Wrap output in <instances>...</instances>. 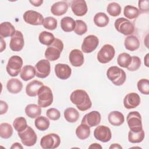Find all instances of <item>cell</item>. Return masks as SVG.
I'll return each instance as SVG.
<instances>
[{
	"mask_svg": "<svg viewBox=\"0 0 149 149\" xmlns=\"http://www.w3.org/2000/svg\"><path fill=\"white\" fill-rule=\"evenodd\" d=\"M70 100L81 111L88 110L92 105L89 95L87 92L83 90L78 89L73 91L70 94Z\"/></svg>",
	"mask_w": 149,
	"mask_h": 149,
	"instance_id": "6da1fadb",
	"label": "cell"
},
{
	"mask_svg": "<svg viewBox=\"0 0 149 149\" xmlns=\"http://www.w3.org/2000/svg\"><path fill=\"white\" fill-rule=\"evenodd\" d=\"M63 49V42L59 38H55L54 42L46 49L44 54L45 57L48 61H56L60 57Z\"/></svg>",
	"mask_w": 149,
	"mask_h": 149,
	"instance_id": "7a4b0ae2",
	"label": "cell"
},
{
	"mask_svg": "<svg viewBox=\"0 0 149 149\" xmlns=\"http://www.w3.org/2000/svg\"><path fill=\"white\" fill-rule=\"evenodd\" d=\"M108 79L116 86H121L126 81V74L121 68L113 66L108 68L107 72Z\"/></svg>",
	"mask_w": 149,
	"mask_h": 149,
	"instance_id": "3957f363",
	"label": "cell"
},
{
	"mask_svg": "<svg viewBox=\"0 0 149 149\" xmlns=\"http://www.w3.org/2000/svg\"><path fill=\"white\" fill-rule=\"evenodd\" d=\"M53 102V94L51 89L43 85L38 93V104L42 108H46L52 104Z\"/></svg>",
	"mask_w": 149,
	"mask_h": 149,
	"instance_id": "277c9868",
	"label": "cell"
},
{
	"mask_svg": "<svg viewBox=\"0 0 149 149\" xmlns=\"http://www.w3.org/2000/svg\"><path fill=\"white\" fill-rule=\"evenodd\" d=\"M22 65L23 59L21 57L17 55L12 56L6 65V71L10 76H17L22 70Z\"/></svg>",
	"mask_w": 149,
	"mask_h": 149,
	"instance_id": "5b68a950",
	"label": "cell"
},
{
	"mask_svg": "<svg viewBox=\"0 0 149 149\" xmlns=\"http://www.w3.org/2000/svg\"><path fill=\"white\" fill-rule=\"evenodd\" d=\"M116 30L125 36H130L134 31L133 24L127 19L120 17L117 19L114 23Z\"/></svg>",
	"mask_w": 149,
	"mask_h": 149,
	"instance_id": "8992f818",
	"label": "cell"
},
{
	"mask_svg": "<svg viewBox=\"0 0 149 149\" xmlns=\"http://www.w3.org/2000/svg\"><path fill=\"white\" fill-rule=\"evenodd\" d=\"M18 136L20 138L23 144L26 146H33L37 142V134L34 130L29 126H27L24 130L18 132Z\"/></svg>",
	"mask_w": 149,
	"mask_h": 149,
	"instance_id": "52a82bcc",
	"label": "cell"
},
{
	"mask_svg": "<svg viewBox=\"0 0 149 149\" xmlns=\"http://www.w3.org/2000/svg\"><path fill=\"white\" fill-rule=\"evenodd\" d=\"M127 125L132 132H138L143 129L141 116L137 111H132L128 113L126 118Z\"/></svg>",
	"mask_w": 149,
	"mask_h": 149,
	"instance_id": "ba28073f",
	"label": "cell"
},
{
	"mask_svg": "<svg viewBox=\"0 0 149 149\" xmlns=\"http://www.w3.org/2000/svg\"><path fill=\"white\" fill-rule=\"evenodd\" d=\"M61 143V139L56 133H49L43 136L40 140V146L44 149L57 148Z\"/></svg>",
	"mask_w": 149,
	"mask_h": 149,
	"instance_id": "9c48e42d",
	"label": "cell"
},
{
	"mask_svg": "<svg viewBox=\"0 0 149 149\" xmlns=\"http://www.w3.org/2000/svg\"><path fill=\"white\" fill-rule=\"evenodd\" d=\"M115 54V49L112 45L105 44L98 51L97 59L101 63H107L113 58Z\"/></svg>",
	"mask_w": 149,
	"mask_h": 149,
	"instance_id": "30bf717a",
	"label": "cell"
},
{
	"mask_svg": "<svg viewBox=\"0 0 149 149\" xmlns=\"http://www.w3.org/2000/svg\"><path fill=\"white\" fill-rule=\"evenodd\" d=\"M23 17L25 22L31 25H42L44 23V19L43 16L35 10H29L26 11Z\"/></svg>",
	"mask_w": 149,
	"mask_h": 149,
	"instance_id": "8fae6325",
	"label": "cell"
},
{
	"mask_svg": "<svg viewBox=\"0 0 149 149\" xmlns=\"http://www.w3.org/2000/svg\"><path fill=\"white\" fill-rule=\"evenodd\" d=\"M36 76L39 78L44 79L48 76L51 72V65L48 60L41 59L35 65Z\"/></svg>",
	"mask_w": 149,
	"mask_h": 149,
	"instance_id": "7c38bea8",
	"label": "cell"
},
{
	"mask_svg": "<svg viewBox=\"0 0 149 149\" xmlns=\"http://www.w3.org/2000/svg\"><path fill=\"white\" fill-rule=\"evenodd\" d=\"M99 40L94 35H89L86 37L81 44V50L84 53H91L98 47Z\"/></svg>",
	"mask_w": 149,
	"mask_h": 149,
	"instance_id": "4fadbf2b",
	"label": "cell"
},
{
	"mask_svg": "<svg viewBox=\"0 0 149 149\" xmlns=\"http://www.w3.org/2000/svg\"><path fill=\"white\" fill-rule=\"evenodd\" d=\"M94 136L97 140L103 143L109 141L112 137L110 129L104 125L98 126L94 129Z\"/></svg>",
	"mask_w": 149,
	"mask_h": 149,
	"instance_id": "5bb4252c",
	"label": "cell"
},
{
	"mask_svg": "<svg viewBox=\"0 0 149 149\" xmlns=\"http://www.w3.org/2000/svg\"><path fill=\"white\" fill-rule=\"evenodd\" d=\"M24 45V37L22 33L16 30L10 38L9 44L10 49L13 51H20L23 49Z\"/></svg>",
	"mask_w": 149,
	"mask_h": 149,
	"instance_id": "9a60e30c",
	"label": "cell"
},
{
	"mask_svg": "<svg viewBox=\"0 0 149 149\" xmlns=\"http://www.w3.org/2000/svg\"><path fill=\"white\" fill-rule=\"evenodd\" d=\"M101 114L97 111H93L86 114L81 120V123H84L90 127L98 126L101 122Z\"/></svg>",
	"mask_w": 149,
	"mask_h": 149,
	"instance_id": "2e32d148",
	"label": "cell"
},
{
	"mask_svg": "<svg viewBox=\"0 0 149 149\" xmlns=\"http://www.w3.org/2000/svg\"><path fill=\"white\" fill-rule=\"evenodd\" d=\"M71 9L73 13L77 16H83L88 10L87 5L84 0H73L71 2Z\"/></svg>",
	"mask_w": 149,
	"mask_h": 149,
	"instance_id": "e0dca14e",
	"label": "cell"
},
{
	"mask_svg": "<svg viewBox=\"0 0 149 149\" xmlns=\"http://www.w3.org/2000/svg\"><path fill=\"white\" fill-rule=\"evenodd\" d=\"M140 104V97L136 93H128L123 99V105L127 109L136 108Z\"/></svg>",
	"mask_w": 149,
	"mask_h": 149,
	"instance_id": "ac0fdd59",
	"label": "cell"
},
{
	"mask_svg": "<svg viewBox=\"0 0 149 149\" xmlns=\"http://www.w3.org/2000/svg\"><path fill=\"white\" fill-rule=\"evenodd\" d=\"M54 70L56 76L61 80L68 79L72 73L71 68L67 64L58 63L55 66Z\"/></svg>",
	"mask_w": 149,
	"mask_h": 149,
	"instance_id": "d6986e66",
	"label": "cell"
},
{
	"mask_svg": "<svg viewBox=\"0 0 149 149\" xmlns=\"http://www.w3.org/2000/svg\"><path fill=\"white\" fill-rule=\"evenodd\" d=\"M69 59L72 65L75 67L81 66L84 61L83 52L78 49H74L71 51Z\"/></svg>",
	"mask_w": 149,
	"mask_h": 149,
	"instance_id": "ffe728a7",
	"label": "cell"
},
{
	"mask_svg": "<svg viewBox=\"0 0 149 149\" xmlns=\"http://www.w3.org/2000/svg\"><path fill=\"white\" fill-rule=\"evenodd\" d=\"M43 83L34 80L29 83L26 87V93L30 97H36L38 95V93L40 88L43 86Z\"/></svg>",
	"mask_w": 149,
	"mask_h": 149,
	"instance_id": "44dd1931",
	"label": "cell"
},
{
	"mask_svg": "<svg viewBox=\"0 0 149 149\" xmlns=\"http://www.w3.org/2000/svg\"><path fill=\"white\" fill-rule=\"evenodd\" d=\"M68 9V5L65 1H59L54 3L51 8V13L55 16H62L66 13Z\"/></svg>",
	"mask_w": 149,
	"mask_h": 149,
	"instance_id": "7402d4cb",
	"label": "cell"
},
{
	"mask_svg": "<svg viewBox=\"0 0 149 149\" xmlns=\"http://www.w3.org/2000/svg\"><path fill=\"white\" fill-rule=\"evenodd\" d=\"M108 119L110 124L115 126H120L125 121V118L123 113L117 111L111 112L108 115Z\"/></svg>",
	"mask_w": 149,
	"mask_h": 149,
	"instance_id": "603a6c76",
	"label": "cell"
},
{
	"mask_svg": "<svg viewBox=\"0 0 149 149\" xmlns=\"http://www.w3.org/2000/svg\"><path fill=\"white\" fill-rule=\"evenodd\" d=\"M23 88V84L21 81L17 79L12 78L9 79L6 84V88L8 91L12 94H17L19 93Z\"/></svg>",
	"mask_w": 149,
	"mask_h": 149,
	"instance_id": "cb8c5ba5",
	"label": "cell"
},
{
	"mask_svg": "<svg viewBox=\"0 0 149 149\" xmlns=\"http://www.w3.org/2000/svg\"><path fill=\"white\" fill-rule=\"evenodd\" d=\"M124 45L127 50L134 51L139 48L140 41L136 36L130 35L126 37Z\"/></svg>",
	"mask_w": 149,
	"mask_h": 149,
	"instance_id": "d4e9b609",
	"label": "cell"
},
{
	"mask_svg": "<svg viewBox=\"0 0 149 149\" xmlns=\"http://www.w3.org/2000/svg\"><path fill=\"white\" fill-rule=\"evenodd\" d=\"M15 27L8 22H5L0 24V35L3 38L12 37L15 32Z\"/></svg>",
	"mask_w": 149,
	"mask_h": 149,
	"instance_id": "484cf974",
	"label": "cell"
},
{
	"mask_svg": "<svg viewBox=\"0 0 149 149\" xmlns=\"http://www.w3.org/2000/svg\"><path fill=\"white\" fill-rule=\"evenodd\" d=\"M25 112L27 116L30 118H36L41 113V107L35 104L27 105L25 108Z\"/></svg>",
	"mask_w": 149,
	"mask_h": 149,
	"instance_id": "4316f807",
	"label": "cell"
},
{
	"mask_svg": "<svg viewBox=\"0 0 149 149\" xmlns=\"http://www.w3.org/2000/svg\"><path fill=\"white\" fill-rule=\"evenodd\" d=\"M76 22L74 20L69 16L63 17L61 20V27L65 32H71L75 28Z\"/></svg>",
	"mask_w": 149,
	"mask_h": 149,
	"instance_id": "83f0119b",
	"label": "cell"
},
{
	"mask_svg": "<svg viewBox=\"0 0 149 149\" xmlns=\"http://www.w3.org/2000/svg\"><path fill=\"white\" fill-rule=\"evenodd\" d=\"M20 75L24 81H28L36 76L35 68L31 65H26L22 69Z\"/></svg>",
	"mask_w": 149,
	"mask_h": 149,
	"instance_id": "f1b7e54d",
	"label": "cell"
},
{
	"mask_svg": "<svg viewBox=\"0 0 149 149\" xmlns=\"http://www.w3.org/2000/svg\"><path fill=\"white\" fill-rule=\"evenodd\" d=\"M76 134L80 140L87 139L90 134V127L84 123H81L76 129Z\"/></svg>",
	"mask_w": 149,
	"mask_h": 149,
	"instance_id": "f546056e",
	"label": "cell"
},
{
	"mask_svg": "<svg viewBox=\"0 0 149 149\" xmlns=\"http://www.w3.org/2000/svg\"><path fill=\"white\" fill-rule=\"evenodd\" d=\"M64 117L65 119L70 123L76 122L79 118V113L74 108H68L64 111Z\"/></svg>",
	"mask_w": 149,
	"mask_h": 149,
	"instance_id": "4dcf8cb0",
	"label": "cell"
},
{
	"mask_svg": "<svg viewBox=\"0 0 149 149\" xmlns=\"http://www.w3.org/2000/svg\"><path fill=\"white\" fill-rule=\"evenodd\" d=\"M109 21L108 16L103 12L96 13L94 17V22L95 24L100 27H104L108 25Z\"/></svg>",
	"mask_w": 149,
	"mask_h": 149,
	"instance_id": "1f68e13d",
	"label": "cell"
},
{
	"mask_svg": "<svg viewBox=\"0 0 149 149\" xmlns=\"http://www.w3.org/2000/svg\"><path fill=\"white\" fill-rule=\"evenodd\" d=\"M36 127L41 131H45L49 127L50 122L49 119L45 116H41L36 118L34 121Z\"/></svg>",
	"mask_w": 149,
	"mask_h": 149,
	"instance_id": "d6a6232c",
	"label": "cell"
},
{
	"mask_svg": "<svg viewBox=\"0 0 149 149\" xmlns=\"http://www.w3.org/2000/svg\"><path fill=\"white\" fill-rule=\"evenodd\" d=\"M38 40L40 43L45 45H50L55 40V37L53 34L47 31H43L40 33Z\"/></svg>",
	"mask_w": 149,
	"mask_h": 149,
	"instance_id": "836d02e7",
	"label": "cell"
},
{
	"mask_svg": "<svg viewBox=\"0 0 149 149\" xmlns=\"http://www.w3.org/2000/svg\"><path fill=\"white\" fill-rule=\"evenodd\" d=\"M144 136L145 133L143 129L138 132L130 130L128 133V140L132 143H139L143 140Z\"/></svg>",
	"mask_w": 149,
	"mask_h": 149,
	"instance_id": "e575fe53",
	"label": "cell"
},
{
	"mask_svg": "<svg viewBox=\"0 0 149 149\" xmlns=\"http://www.w3.org/2000/svg\"><path fill=\"white\" fill-rule=\"evenodd\" d=\"M124 16L129 19H134L138 17L140 14L139 10L132 5H126L123 10Z\"/></svg>",
	"mask_w": 149,
	"mask_h": 149,
	"instance_id": "d590c367",
	"label": "cell"
},
{
	"mask_svg": "<svg viewBox=\"0 0 149 149\" xmlns=\"http://www.w3.org/2000/svg\"><path fill=\"white\" fill-rule=\"evenodd\" d=\"M13 134V128L8 123H2L0 125V136L5 139L10 138Z\"/></svg>",
	"mask_w": 149,
	"mask_h": 149,
	"instance_id": "8d00e7d4",
	"label": "cell"
},
{
	"mask_svg": "<svg viewBox=\"0 0 149 149\" xmlns=\"http://www.w3.org/2000/svg\"><path fill=\"white\" fill-rule=\"evenodd\" d=\"M132 62V56L127 53L123 52L118 55L117 58L118 64L125 68H127Z\"/></svg>",
	"mask_w": 149,
	"mask_h": 149,
	"instance_id": "74e56055",
	"label": "cell"
},
{
	"mask_svg": "<svg viewBox=\"0 0 149 149\" xmlns=\"http://www.w3.org/2000/svg\"><path fill=\"white\" fill-rule=\"evenodd\" d=\"M13 126L17 132H20L27 127V121L24 117H17L14 120Z\"/></svg>",
	"mask_w": 149,
	"mask_h": 149,
	"instance_id": "f35d334b",
	"label": "cell"
},
{
	"mask_svg": "<svg viewBox=\"0 0 149 149\" xmlns=\"http://www.w3.org/2000/svg\"><path fill=\"white\" fill-rule=\"evenodd\" d=\"M107 11L111 16L116 17L121 13V7L116 2H111L108 5Z\"/></svg>",
	"mask_w": 149,
	"mask_h": 149,
	"instance_id": "ab89813d",
	"label": "cell"
},
{
	"mask_svg": "<svg viewBox=\"0 0 149 149\" xmlns=\"http://www.w3.org/2000/svg\"><path fill=\"white\" fill-rule=\"evenodd\" d=\"M139 91L143 94H149V81L146 79H141L139 80L137 84Z\"/></svg>",
	"mask_w": 149,
	"mask_h": 149,
	"instance_id": "60d3db41",
	"label": "cell"
},
{
	"mask_svg": "<svg viewBox=\"0 0 149 149\" xmlns=\"http://www.w3.org/2000/svg\"><path fill=\"white\" fill-rule=\"evenodd\" d=\"M76 22L74 33L79 36H81L86 33L87 31V26L86 23L81 20H77Z\"/></svg>",
	"mask_w": 149,
	"mask_h": 149,
	"instance_id": "b9f144b4",
	"label": "cell"
},
{
	"mask_svg": "<svg viewBox=\"0 0 149 149\" xmlns=\"http://www.w3.org/2000/svg\"><path fill=\"white\" fill-rule=\"evenodd\" d=\"M42 25L48 30H54L57 27V20L53 17H47L44 19Z\"/></svg>",
	"mask_w": 149,
	"mask_h": 149,
	"instance_id": "7bdbcfd3",
	"label": "cell"
},
{
	"mask_svg": "<svg viewBox=\"0 0 149 149\" xmlns=\"http://www.w3.org/2000/svg\"><path fill=\"white\" fill-rule=\"evenodd\" d=\"M141 63L140 58L137 56H133L132 57V62L127 69L130 71L137 70L140 67Z\"/></svg>",
	"mask_w": 149,
	"mask_h": 149,
	"instance_id": "ee69618b",
	"label": "cell"
},
{
	"mask_svg": "<svg viewBox=\"0 0 149 149\" xmlns=\"http://www.w3.org/2000/svg\"><path fill=\"white\" fill-rule=\"evenodd\" d=\"M47 116L51 120H56L60 118L61 113L56 108H52L48 109L46 112Z\"/></svg>",
	"mask_w": 149,
	"mask_h": 149,
	"instance_id": "f6af8a7d",
	"label": "cell"
},
{
	"mask_svg": "<svg viewBox=\"0 0 149 149\" xmlns=\"http://www.w3.org/2000/svg\"><path fill=\"white\" fill-rule=\"evenodd\" d=\"M138 6L141 12H147L149 10V1L148 0L139 1Z\"/></svg>",
	"mask_w": 149,
	"mask_h": 149,
	"instance_id": "bcb514c9",
	"label": "cell"
},
{
	"mask_svg": "<svg viewBox=\"0 0 149 149\" xmlns=\"http://www.w3.org/2000/svg\"><path fill=\"white\" fill-rule=\"evenodd\" d=\"M8 109V105L6 102L1 100L0 101V115L5 113Z\"/></svg>",
	"mask_w": 149,
	"mask_h": 149,
	"instance_id": "7dc6e473",
	"label": "cell"
},
{
	"mask_svg": "<svg viewBox=\"0 0 149 149\" xmlns=\"http://www.w3.org/2000/svg\"><path fill=\"white\" fill-rule=\"evenodd\" d=\"M29 2L34 6H40L43 3L42 0H38V1H29Z\"/></svg>",
	"mask_w": 149,
	"mask_h": 149,
	"instance_id": "c3c4849f",
	"label": "cell"
},
{
	"mask_svg": "<svg viewBox=\"0 0 149 149\" xmlns=\"http://www.w3.org/2000/svg\"><path fill=\"white\" fill-rule=\"evenodd\" d=\"M10 148L11 149H13V148H21L22 149L23 148V146L19 143H15L12 144V146L10 147Z\"/></svg>",
	"mask_w": 149,
	"mask_h": 149,
	"instance_id": "681fc988",
	"label": "cell"
},
{
	"mask_svg": "<svg viewBox=\"0 0 149 149\" xmlns=\"http://www.w3.org/2000/svg\"><path fill=\"white\" fill-rule=\"evenodd\" d=\"M1 52H2L6 48V43L3 40V37H1Z\"/></svg>",
	"mask_w": 149,
	"mask_h": 149,
	"instance_id": "f907efd6",
	"label": "cell"
},
{
	"mask_svg": "<svg viewBox=\"0 0 149 149\" xmlns=\"http://www.w3.org/2000/svg\"><path fill=\"white\" fill-rule=\"evenodd\" d=\"M102 148V146L98 143H93L89 146V148Z\"/></svg>",
	"mask_w": 149,
	"mask_h": 149,
	"instance_id": "816d5d0a",
	"label": "cell"
},
{
	"mask_svg": "<svg viewBox=\"0 0 149 149\" xmlns=\"http://www.w3.org/2000/svg\"><path fill=\"white\" fill-rule=\"evenodd\" d=\"M109 148H122V146H120L119 144H112L110 147Z\"/></svg>",
	"mask_w": 149,
	"mask_h": 149,
	"instance_id": "f5cc1de1",
	"label": "cell"
},
{
	"mask_svg": "<svg viewBox=\"0 0 149 149\" xmlns=\"http://www.w3.org/2000/svg\"><path fill=\"white\" fill-rule=\"evenodd\" d=\"M148 54H147L146 55V57L144 58V63H145V65L147 67H148Z\"/></svg>",
	"mask_w": 149,
	"mask_h": 149,
	"instance_id": "db71d44e",
	"label": "cell"
}]
</instances>
